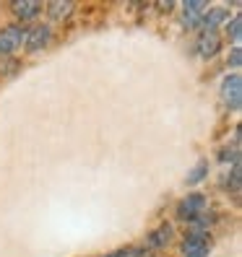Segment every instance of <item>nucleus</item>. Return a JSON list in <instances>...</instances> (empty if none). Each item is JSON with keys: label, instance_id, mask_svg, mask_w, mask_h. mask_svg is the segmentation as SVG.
<instances>
[{"label": "nucleus", "instance_id": "1a4fd4ad", "mask_svg": "<svg viewBox=\"0 0 242 257\" xmlns=\"http://www.w3.org/2000/svg\"><path fill=\"white\" fill-rule=\"evenodd\" d=\"M11 11H13V16H16V19L29 21V19H34L39 13V3H37V0H16V3L11 6Z\"/></svg>", "mask_w": 242, "mask_h": 257}, {"label": "nucleus", "instance_id": "0eeeda50", "mask_svg": "<svg viewBox=\"0 0 242 257\" xmlns=\"http://www.w3.org/2000/svg\"><path fill=\"white\" fill-rule=\"evenodd\" d=\"M224 21H229V11L221 8V6H214V8L203 11L201 19H198V24L203 26V32H214V29H216L219 24H224Z\"/></svg>", "mask_w": 242, "mask_h": 257}, {"label": "nucleus", "instance_id": "20e7f679", "mask_svg": "<svg viewBox=\"0 0 242 257\" xmlns=\"http://www.w3.org/2000/svg\"><path fill=\"white\" fill-rule=\"evenodd\" d=\"M26 32L19 26V24H11V26H3L0 29V55H11L21 47Z\"/></svg>", "mask_w": 242, "mask_h": 257}, {"label": "nucleus", "instance_id": "f03ea898", "mask_svg": "<svg viewBox=\"0 0 242 257\" xmlns=\"http://www.w3.org/2000/svg\"><path fill=\"white\" fill-rule=\"evenodd\" d=\"M206 198L198 192H190L188 198H183L177 203V218H183V221H198L203 213H206Z\"/></svg>", "mask_w": 242, "mask_h": 257}, {"label": "nucleus", "instance_id": "9b49d317", "mask_svg": "<svg viewBox=\"0 0 242 257\" xmlns=\"http://www.w3.org/2000/svg\"><path fill=\"white\" fill-rule=\"evenodd\" d=\"M206 11L203 3H185V16H183V26L185 29H193V26H198V19H201V13Z\"/></svg>", "mask_w": 242, "mask_h": 257}, {"label": "nucleus", "instance_id": "9d476101", "mask_svg": "<svg viewBox=\"0 0 242 257\" xmlns=\"http://www.w3.org/2000/svg\"><path fill=\"white\" fill-rule=\"evenodd\" d=\"M73 13V3L70 0H52L47 6V19L50 21H65Z\"/></svg>", "mask_w": 242, "mask_h": 257}, {"label": "nucleus", "instance_id": "2eb2a0df", "mask_svg": "<svg viewBox=\"0 0 242 257\" xmlns=\"http://www.w3.org/2000/svg\"><path fill=\"white\" fill-rule=\"evenodd\" d=\"M229 65H232V68H239V47H234V50H232V57H229Z\"/></svg>", "mask_w": 242, "mask_h": 257}, {"label": "nucleus", "instance_id": "423d86ee", "mask_svg": "<svg viewBox=\"0 0 242 257\" xmlns=\"http://www.w3.org/2000/svg\"><path fill=\"white\" fill-rule=\"evenodd\" d=\"M195 50H198V55H201L203 60H211V57L221 50L219 34H216V32H201L198 42H195Z\"/></svg>", "mask_w": 242, "mask_h": 257}, {"label": "nucleus", "instance_id": "ddd939ff", "mask_svg": "<svg viewBox=\"0 0 242 257\" xmlns=\"http://www.w3.org/2000/svg\"><path fill=\"white\" fill-rule=\"evenodd\" d=\"M206 174H208V164H206V161H201V164H198V166H195V169L188 174V185H198Z\"/></svg>", "mask_w": 242, "mask_h": 257}, {"label": "nucleus", "instance_id": "f257e3e1", "mask_svg": "<svg viewBox=\"0 0 242 257\" xmlns=\"http://www.w3.org/2000/svg\"><path fill=\"white\" fill-rule=\"evenodd\" d=\"M208 231L203 226H193L190 234L185 236L183 244V257H208Z\"/></svg>", "mask_w": 242, "mask_h": 257}, {"label": "nucleus", "instance_id": "6e6552de", "mask_svg": "<svg viewBox=\"0 0 242 257\" xmlns=\"http://www.w3.org/2000/svg\"><path fill=\"white\" fill-rule=\"evenodd\" d=\"M170 241H172V226L164 223V226H159V229H154V231L148 234L146 244H148L151 249H162V247H167Z\"/></svg>", "mask_w": 242, "mask_h": 257}, {"label": "nucleus", "instance_id": "f8f14e48", "mask_svg": "<svg viewBox=\"0 0 242 257\" xmlns=\"http://www.w3.org/2000/svg\"><path fill=\"white\" fill-rule=\"evenodd\" d=\"M226 37H229V42H239V37H242V19L239 16H234L226 24Z\"/></svg>", "mask_w": 242, "mask_h": 257}, {"label": "nucleus", "instance_id": "7ed1b4c3", "mask_svg": "<svg viewBox=\"0 0 242 257\" xmlns=\"http://www.w3.org/2000/svg\"><path fill=\"white\" fill-rule=\"evenodd\" d=\"M221 101L226 104L229 109H239V101H242V81H239V75L232 73V75H226V78L221 81Z\"/></svg>", "mask_w": 242, "mask_h": 257}, {"label": "nucleus", "instance_id": "39448f33", "mask_svg": "<svg viewBox=\"0 0 242 257\" xmlns=\"http://www.w3.org/2000/svg\"><path fill=\"white\" fill-rule=\"evenodd\" d=\"M50 39H52V29H50L47 24H39V26H34L32 32H29V34L24 37V42H26V50H29V52H37V50H42V47H47Z\"/></svg>", "mask_w": 242, "mask_h": 257}, {"label": "nucleus", "instance_id": "4468645a", "mask_svg": "<svg viewBox=\"0 0 242 257\" xmlns=\"http://www.w3.org/2000/svg\"><path fill=\"white\" fill-rule=\"evenodd\" d=\"M239 164H234L232 166V174L226 177V190H232V192H239Z\"/></svg>", "mask_w": 242, "mask_h": 257}]
</instances>
